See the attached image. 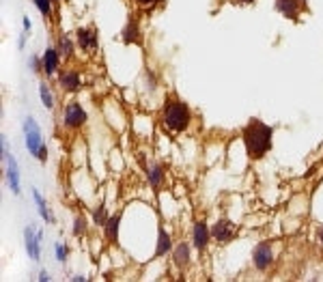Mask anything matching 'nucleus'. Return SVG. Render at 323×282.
Returning <instances> with one entry per match:
<instances>
[{
	"instance_id": "1",
	"label": "nucleus",
	"mask_w": 323,
	"mask_h": 282,
	"mask_svg": "<svg viewBox=\"0 0 323 282\" xmlns=\"http://www.w3.org/2000/svg\"><path fill=\"white\" fill-rule=\"evenodd\" d=\"M271 136H274V130L259 119H252L243 127V144H246L250 160H261L271 149Z\"/></svg>"
},
{
	"instance_id": "2",
	"label": "nucleus",
	"mask_w": 323,
	"mask_h": 282,
	"mask_svg": "<svg viewBox=\"0 0 323 282\" xmlns=\"http://www.w3.org/2000/svg\"><path fill=\"white\" fill-rule=\"evenodd\" d=\"M162 125L172 134H181L190 125V110L177 97H168L162 110Z\"/></svg>"
},
{
	"instance_id": "3",
	"label": "nucleus",
	"mask_w": 323,
	"mask_h": 282,
	"mask_svg": "<svg viewBox=\"0 0 323 282\" xmlns=\"http://www.w3.org/2000/svg\"><path fill=\"white\" fill-rule=\"evenodd\" d=\"M24 140H26V149L31 151V155H35L39 162L47 160V147L41 138V130H39V125L33 116H26L24 119Z\"/></svg>"
},
{
	"instance_id": "4",
	"label": "nucleus",
	"mask_w": 323,
	"mask_h": 282,
	"mask_svg": "<svg viewBox=\"0 0 323 282\" xmlns=\"http://www.w3.org/2000/svg\"><path fill=\"white\" fill-rule=\"evenodd\" d=\"M0 149H3V158L7 162V179H9V186H11L13 194H19V190H22V186H19V172H17V162L13 155H9L7 151V140L5 136L0 138Z\"/></svg>"
},
{
	"instance_id": "5",
	"label": "nucleus",
	"mask_w": 323,
	"mask_h": 282,
	"mask_svg": "<svg viewBox=\"0 0 323 282\" xmlns=\"http://www.w3.org/2000/svg\"><path fill=\"white\" fill-rule=\"evenodd\" d=\"M86 123V112L82 110V106L80 104H67V108L63 112V125L65 127H69V130H78V127H82V125Z\"/></svg>"
},
{
	"instance_id": "6",
	"label": "nucleus",
	"mask_w": 323,
	"mask_h": 282,
	"mask_svg": "<svg viewBox=\"0 0 323 282\" xmlns=\"http://www.w3.org/2000/svg\"><path fill=\"white\" fill-rule=\"evenodd\" d=\"M235 235H237V226H235L233 222L227 220V218L218 220V222H215V224L211 226V237H213L215 241H220V244H229V241L235 239Z\"/></svg>"
},
{
	"instance_id": "7",
	"label": "nucleus",
	"mask_w": 323,
	"mask_h": 282,
	"mask_svg": "<svg viewBox=\"0 0 323 282\" xmlns=\"http://www.w3.org/2000/svg\"><path fill=\"white\" fill-rule=\"evenodd\" d=\"M252 261H254V267L259 271H267L271 265H274V250L267 241H263L254 248V254H252Z\"/></svg>"
},
{
	"instance_id": "8",
	"label": "nucleus",
	"mask_w": 323,
	"mask_h": 282,
	"mask_svg": "<svg viewBox=\"0 0 323 282\" xmlns=\"http://www.w3.org/2000/svg\"><path fill=\"white\" fill-rule=\"evenodd\" d=\"M276 9L285 17L293 19V22H297L300 13L306 9V3H304V0H276Z\"/></svg>"
},
{
	"instance_id": "9",
	"label": "nucleus",
	"mask_w": 323,
	"mask_h": 282,
	"mask_svg": "<svg viewBox=\"0 0 323 282\" xmlns=\"http://www.w3.org/2000/svg\"><path fill=\"white\" fill-rule=\"evenodd\" d=\"M39 241H41V233H35L33 226H26V230H24V244H26L28 257H31L33 261L41 259V246H39Z\"/></svg>"
},
{
	"instance_id": "10",
	"label": "nucleus",
	"mask_w": 323,
	"mask_h": 282,
	"mask_svg": "<svg viewBox=\"0 0 323 282\" xmlns=\"http://www.w3.org/2000/svg\"><path fill=\"white\" fill-rule=\"evenodd\" d=\"M78 45L82 47L86 52H95L97 50V43H100V39H97V31L95 28H78Z\"/></svg>"
},
{
	"instance_id": "11",
	"label": "nucleus",
	"mask_w": 323,
	"mask_h": 282,
	"mask_svg": "<svg viewBox=\"0 0 323 282\" xmlns=\"http://www.w3.org/2000/svg\"><path fill=\"white\" fill-rule=\"evenodd\" d=\"M58 84L63 86V91H69V93H76L80 89V73L76 69H65L58 75Z\"/></svg>"
},
{
	"instance_id": "12",
	"label": "nucleus",
	"mask_w": 323,
	"mask_h": 282,
	"mask_svg": "<svg viewBox=\"0 0 323 282\" xmlns=\"http://www.w3.org/2000/svg\"><path fill=\"white\" fill-rule=\"evenodd\" d=\"M209 237H211L209 226L205 224L203 220L196 222V224H194V248L203 252L205 248H207V244H209Z\"/></svg>"
},
{
	"instance_id": "13",
	"label": "nucleus",
	"mask_w": 323,
	"mask_h": 282,
	"mask_svg": "<svg viewBox=\"0 0 323 282\" xmlns=\"http://www.w3.org/2000/svg\"><path fill=\"white\" fill-rule=\"evenodd\" d=\"M58 58H61V54H58L56 50H52V47H47L43 58H41V67H43V73L47 75H54L56 69H58Z\"/></svg>"
},
{
	"instance_id": "14",
	"label": "nucleus",
	"mask_w": 323,
	"mask_h": 282,
	"mask_svg": "<svg viewBox=\"0 0 323 282\" xmlns=\"http://www.w3.org/2000/svg\"><path fill=\"white\" fill-rule=\"evenodd\" d=\"M172 261H175V265H177L179 269H185V267L190 265V246L185 244V241H181V244L175 248Z\"/></svg>"
},
{
	"instance_id": "15",
	"label": "nucleus",
	"mask_w": 323,
	"mask_h": 282,
	"mask_svg": "<svg viewBox=\"0 0 323 282\" xmlns=\"http://www.w3.org/2000/svg\"><path fill=\"white\" fill-rule=\"evenodd\" d=\"M119 222H121V213H116V216L108 218V222L104 224V233H106V239L110 241L112 246L116 244V239H119Z\"/></svg>"
},
{
	"instance_id": "16",
	"label": "nucleus",
	"mask_w": 323,
	"mask_h": 282,
	"mask_svg": "<svg viewBox=\"0 0 323 282\" xmlns=\"http://www.w3.org/2000/svg\"><path fill=\"white\" fill-rule=\"evenodd\" d=\"M123 41H125V43H132V41L140 43V31H138V24H136V19H134V17H132L130 22H127V26H125V31H123Z\"/></svg>"
},
{
	"instance_id": "17",
	"label": "nucleus",
	"mask_w": 323,
	"mask_h": 282,
	"mask_svg": "<svg viewBox=\"0 0 323 282\" xmlns=\"http://www.w3.org/2000/svg\"><path fill=\"white\" fill-rule=\"evenodd\" d=\"M149 174V183L153 188H160V183L164 181V168H162V164H158V162H151V166H149V170H146Z\"/></svg>"
},
{
	"instance_id": "18",
	"label": "nucleus",
	"mask_w": 323,
	"mask_h": 282,
	"mask_svg": "<svg viewBox=\"0 0 323 282\" xmlns=\"http://www.w3.org/2000/svg\"><path fill=\"white\" fill-rule=\"evenodd\" d=\"M33 198H35V202H37V209H39V213H41V218H43L45 222H54L52 211L47 209V202L43 200V196H41V194H39L37 190H33Z\"/></svg>"
},
{
	"instance_id": "19",
	"label": "nucleus",
	"mask_w": 323,
	"mask_h": 282,
	"mask_svg": "<svg viewBox=\"0 0 323 282\" xmlns=\"http://www.w3.org/2000/svg\"><path fill=\"white\" fill-rule=\"evenodd\" d=\"M172 248L170 244V235L166 233V228H160V235H158V250H155V254L158 257H164V254H168V250Z\"/></svg>"
},
{
	"instance_id": "20",
	"label": "nucleus",
	"mask_w": 323,
	"mask_h": 282,
	"mask_svg": "<svg viewBox=\"0 0 323 282\" xmlns=\"http://www.w3.org/2000/svg\"><path fill=\"white\" fill-rule=\"evenodd\" d=\"M56 52H58V54H61L63 58H71V56H73V43H71V39L63 35L61 39H58Z\"/></svg>"
},
{
	"instance_id": "21",
	"label": "nucleus",
	"mask_w": 323,
	"mask_h": 282,
	"mask_svg": "<svg viewBox=\"0 0 323 282\" xmlns=\"http://www.w3.org/2000/svg\"><path fill=\"white\" fill-rule=\"evenodd\" d=\"M39 95H41V101H43V106H45L47 110L54 108V97H52V93H50V89H47L45 82L39 84Z\"/></svg>"
},
{
	"instance_id": "22",
	"label": "nucleus",
	"mask_w": 323,
	"mask_h": 282,
	"mask_svg": "<svg viewBox=\"0 0 323 282\" xmlns=\"http://www.w3.org/2000/svg\"><path fill=\"white\" fill-rule=\"evenodd\" d=\"M35 5L45 19H52V3L50 0H35Z\"/></svg>"
},
{
	"instance_id": "23",
	"label": "nucleus",
	"mask_w": 323,
	"mask_h": 282,
	"mask_svg": "<svg viewBox=\"0 0 323 282\" xmlns=\"http://www.w3.org/2000/svg\"><path fill=\"white\" fill-rule=\"evenodd\" d=\"M93 220H95V224H97V226H104L106 222H108V218H106V207H104V205H100V207L95 209Z\"/></svg>"
},
{
	"instance_id": "24",
	"label": "nucleus",
	"mask_w": 323,
	"mask_h": 282,
	"mask_svg": "<svg viewBox=\"0 0 323 282\" xmlns=\"http://www.w3.org/2000/svg\"><path fill=\"white\" fill-rule=\"evenodd\" d=\"M84 230H86V220H84L82 216H78V218L73 220V235L80 237V235H84Z\"/></svg>"
},
{
	"instance_id": "25",
	"label": "nucleus",
	"mask_w": 323,
	"mask_h": 282,
	"mask_svg": "<svg viewBox=\"0 0 323 282\" xmlns=\"http://www.w3.org/2000/svg\"><path fill=\"white\" fill-rule=\"evenodd\" d=\"M136 5H138L140 9H153L158 3H162V0H134Z\"/></svg>"
},
{
	"instance_id": "26",
	"label": "nucleus",
	"mask_w": 323,
	"mask_h": 282,
	"mask_svg": "<svg viewBox=\"0 0 323 282\" xmlns=\"http://www.w3.org/2000/svg\"><path fill=\"white\" fill-rule=\"evenodd\" d=\"M56 259L61 261V263H65V259H67V248H63L61 244L56 246Z\"/></svg>"
},
{
	"instance_id": "27",
	"label": "nucleus",
	"mask_w": 323,
	"mask_h": 282,
	"mask_svg": "<svg viewBox=\"0 0 323 282\" xmlns=\"http://www.w3.org/2000/svg\"><path fill=\"white\" fill-rule=\"evenodd\" d=\"M22 19H24V33H28V31H31V19H28L26 15H24Z\"/></svg>"
},
{
	"instance_id": "28",
	"label": "nucleus",
	"mask_w": 323,
	"mask_h": 282,
	"mask_svg": "<svg viewBox=\"0 0 323 282\" xmlns=\"http://www.w3.org/2000/svg\"><path fill=\"white\" fill-rule=\"evenodd\" d=\"M39 280H41V282H45V280H50V274H47V271H41V276H39Z\"/></svg>"
},
{
	"instance_id": "29",
	"label": "nucleus",
	"mask_w": 323,
	"mask_h": 282,
	"mask_svg": "<svg viewBox=\"0 0 323 282\" xmlns=\"http://www.w3.org/2000/svg\"><path fill=\"white\" fill-rule=\"evenodd\" d=\"M235 3H239V5H252L254 0H235Z\"/></svg>"
},
{
	"instance_id": "30",
	"label": "nucleus",
	"mask_w": 323,
	"mask_h": 282,
	"mask_svg": "<svg viewBox=\"0 0 323 282\" xmlns=\"http://www.w3.org/2000/svg\"><path fill=\"white\" fill-rule=\"evenodd\" d=\"M319 241H321V244H323V226L319 228Z\"/></svg>"
}]
</instances>
